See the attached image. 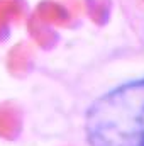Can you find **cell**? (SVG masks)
<instances>
[{"instance_id": "6da1fadb", "label": "cell", "mask_w": 144, "mask_h": 146, "mask_svg": "<svg viewBox=\"0 0 144 146\" xmlns=\"http://www.w3.org/2000/svg\"><path fill=\"white\" fill-rule=\"evenodd\" d=\"M85 131L90 146H144V78L95 100L87 112Z\"/></svg>"}]
</instances>
